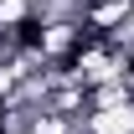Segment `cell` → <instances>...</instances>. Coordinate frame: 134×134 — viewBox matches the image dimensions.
<instances>
[{"label": "cell", "mask_w": 134, "mask_h": 134, "mask_svg": "<svg viewBox=\"0 0 134 134\" xmlns=\"http://www.w3.org/2000/svg\"><path fill=\"white\" fill-rule=\"evenodd\" d=\"M83 134H134V98L114 108H93L83 119Z\"/></svg>", "instance_id": "cell-1"}]
</instances>
